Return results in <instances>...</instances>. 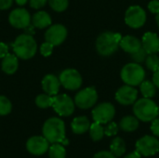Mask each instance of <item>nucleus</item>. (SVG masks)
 Instances as JSON below:
<instances>
[{
  "label": "nucleus",
  "instance_id": "nucleus-1",
  "mask_svg": "<svg viewBox=\"0 0 159 158\" xmlns=\"http://www.w3.org/2000/svg\"><path fill=\"white\" fill-rule=\"evenodd\" d=\"M122 35L118 33L106 31L102 33L96 40L97 52L103 57L113 55L119 47Z\"/></svg>",
  "mask_w": 159,
  "mask_h": 158
},
{
  "label": "nucleus",
  "instance_id": "nucleus-2",
  "mask_svg": "<svg viewBox=\"0 0 159 158\" xmlns=\"http://www.w3.org/2000/svg\"><path fill=\"white\" fill-rule=\"evenodd\" d=\"M42 132L49 143L67 142L65 141V124L59 117L48 118L44 123Z\"/></svg>",
  "mask_w": 159,
  "mask_h": 158
},
{
  "label": "nucleus",
  "instance_id": "nucleus-3",
  "mask_svg": "<svg viewBox=\"0 0 159 158\" xmlns=\"http://www.w3.org/2000/svg\"><path fill=\"white\" fill-rule=\"evenodd\" d=\"M133 113L139 120L143 122H152L159 115V107L152 99L143 97L135 102Z\"/></svg>",
  "mask_w": 159,
  "mask_h": 158
},
{
  "label": "nucleus",
  "instance_id": "nucleus-4",
  "mask_svg": "<svg viewBox=\"0 0 159 158\" xmlns=\"http://www.w3.org/2000/svg\"><path fill=\"white\" fill-rule=\"evenodd\" d=\"M15 55L21 60H29L33 58L37 50V44L34 38L28 34H20L13 44Z\"/></svg>",
  "mask_w": 159,
  "mask_h": 158
},
{
  "label": "nucleus",
  "instance_id": "nucleus-5",
  "mask_svg": "<svg viewBox=\"0 0 159 158\" xmlns=\"http://www.w3.org/2000/svg\"><path fill=\"white\" fill-rule=\"evenodd\" d=\"M120 76L126 85L136 87L140 86L141 83L144 80L145 71L140 63L133 61L126 64L122 68Z\"/></svg>",
  "mask_w": 159,
  "mask_h": 158
},
{
  "label": "nucleus",
  "instance_id": "nucleus-6",
  "mask_svg": "<svg viewBox=\"0 0 159 158\" xmlns=\"http://www.w3.org/2000/svg\"><path fill=\"white\" fill-rule=\"evenodd\" d=\"M146 21V12L140 6L129 7L125 13V22L133 29L141 28Z\"/></svg>",
  "mask_w": 159,
  "mask_h": 158
},
{
  "label": "nucleus",
  "instance_id": "nucleus-7",
  "mask_svg": "<svg viewBox=\"0 0 159 158\" xmlns=\"http://www.w3.org/2000/svg\"><path fill=\"white\" fill-rule=\"evenodd\" d=\"M97 101L98 93L94 87H89L78 91L75 97V105L83 110L91 108L96 104Z\"/></svg>",
  "mask_w": 159,
  "mask_h": 158
},
{
  "label": "nucleus",
  "instance_id": "nucleus-8",
  "mask_svg": "<svg viewBox=\"0 0 159 158\" xmlns=\"http://www.w3.org/2000/svg\"><path fill=\"white\" fill-rule=\"evenodd\" d=\"M61 85L68 90H76L82 86V76L79 72L75 69H65L59 76Z\"/></svg>",
  "mask_w": 159,
  "mask_h": 158
},
{
  "label": "nucleus",
  "instance_id": "nucleus-9",
  "mask_svg": "<svg viewBox=\"0 0 159 158\" xmlns=\"http://www.w3.org/2000/svg\"><path fill=\"white\" fill-rule=\"evenodd\" d=\"M75 101L66 94L55 95L53 97L52 107L61 116H70L75 112Z\"/></svg>",
  "mask_w": 159,
  "mask_h": 158
},
{
  "label": "nucleus",
  "instance_id": "nucleus-10",
  "mask_svg": "<svg viewBox=\"0 0 159 158\" xmlns=\"http://www.w3.org/2000/svg\"><path fill=\"white\" fill-rule=\"evenodd\" d=\"M136 150L142 156H152L159 152V140L155 136L145 135L136 142Z\"/></svg>",
  "mask_w": 159,
  "mask_h": 158
},
{
  "label": "nucleus",
  "instance_id": "nucleus-11",
  "mask_svg": "<svg viewBox=\"0 0 159 158\" xmlns=\"http://www.w3.org/2000/svg\"><path fill=\"white\" fill-rule=\"evenodd\" d=\"M116 115L115 106L110 102H102L92 110V118L94 122L107 124L113 120Z\"/></svg>",
  "mask_w": 159,
  "mask_h": 158
},
{
  "label": "nucleus",
  "instance_id": "nucleus-12",
  "mask_svg": "<svg viewBox=\"0 0 159 158\" xmlns=\"http://www.w3.org/2000/svg\"><path fill=\"white\" fill-rule=\"evenodd\" d=\"M67 37V29L62 24H53L46 31L45 39L51 43L54 47L60 46Z\"/></svg>",
  "mask_w": 159,
  "mask_h": 158
},
{
  "label": "nucleus",
  "instance_id": "nucleus-13",
  "mask_svg": "<svg viewBox=\"0 0 159 158\" xmlns=\"http://www.w3.org/2000/svg\"><path fill=\"white\" fill-rule=\"evenodd\" d=\"M49 142L44 136H33L26 142V149L33 156H42L48 151Z\"/></svg>",
  "mask_w": 159,
  "mask_h": 158
},
{
  "label": "nucleus",
  "instance_id": "nucleus-14",
  "mask_svg": "<svg viewBox=\"0 0 159 158\" xmlns=\"http://www.w3.org/2000/svg\"><path fill=\"white\" fill-rule=\"evenodd\" d=\"M9 23L17 29H25L30 25L31 15L25 8H15L8 16Z\"/></svg>",
  "mask_w": 159,
  "mask_h": 158
},
{
  "label": "nucleus",
  "instance_id": "nucleus-15",
  "mask_svg": "<svg viewBox=\"0 0 159 158\" xmlns=\"http://www.w3.org/2000/svg\"><path fill=\"white\" fill-rule=\"evenodd\" d=\"M138 99V90L129 85L122 86L116 92V100L118 103L122 105H131L134 104Z\"/></svg>",
  "mask_w": 159,
  "mask_h": 158
},
{
  "label": "nucleus",
  "instance_id": "nucleus-16",
  "mask_svg": "<svg viewBox=\"0 0 159 158\" xmlns=\"http://www.w3.org/2000/svg\"><path fill=\"white\" fill-rule=\"evenodd\" d=\"M142 45L147 54H157L159 52L158 35L152 32H147L142 38Z\"/></svg>",
  "mask_w": 159,
  "mask_h": 158
},
{
  "label": "nucleus",
  "instance_id": "nucleus-17",
  "mask_svg": "<svg viewBox=\"0 0 159 158\" xmlns=\"http://www.w3.org/2000/svg\"><path fill=\"white\" fill-rule=\"evenodd\" d=\"M41 85H42V88L45 91V93H47L50 96H55L59 93L61 82H60V79L56 75L47 74L42 79Z\"/></svg>",
  "mask_w": 159,
  "mask_h": 158
},
{
  "label": "nucleus",
  "instance_id": "nucleus-18",
  "mask_svg": "<svg viewBox=\"0 0 159 158\" xmlns=\"http://www.w3.org/2000/svg\"><path fill=\"white\" fill-rule=\"evenodd\" d=\"M119 47L127 53L132 54L138 51L142 47V41L133 35H126L121 38Z\"/></svg>",
  "mask_w": 159,
  "mask_h": 158
},
{
  "label": "nucleus",
  "instance_id": "nucleus-19",
  "mask_svg": "<svg viewBox=\"0 0 159 158\" xmlns=\"http://www.w3.org/2000/svg\"><path fill=\"white\" fill-rule=\"evenodd\" d=\"M90 122L89 120V118L87 116H77L75 118H74V120L72 121L71 124V128L72 130L75 134H84L87 131L89 130L90 128Z\"/></svg>",
  "mask_w": 159,
  "mask_h": 158
},
{
  "label": "nucleus",
  "instance_id": "nucleus-20",
  "mask_svg": "<svg viewBox=\"0 0 159 158\" xmlns=\"http://www.w3.org/2000/svg\"><path fill=\"white\" fill-rule=\"evenodd\" d=\"M19 66V61H18V57L15 54H7L5 58H3L2 61V70L4 73L7 74H13Z\"/></svg>",
  "mask_w": 159,
  "mask_h": 158
},
{
  "label": "nucleus",
  "instance_id": "nucleus-21",
  "mask_svg": "<svg viewBox=\"0 0 159 158\" xmlns=\"http://www.w3.org/2000/svg\"><path fill=\"white\" fill-rule=\"evenodd\" d=\"M32 23L34 27L38 29H44L48 27L52 23L51 17L46 11H38L32 18Z\"/></svg>",
  "mask_w": 159,
  "mask_h": 158
},
{
  "label": "nucleus",
  "instance_id": "nucleus-22",
  "mask_svg": "<svg viewBox=\"0 0 159 158\" xmlns=\"http://www.w3.org/2000/svg\"><path fill=\"white\" fill-rule=\"evenodd\" d=\"M139 128V119L136 116H124L119 123V129L125 132H133Z\"/></svg>",
  "mask_w": 159,
  "mask_h": 158
},
{
  "label": "nucleus",
  "instance_id": "nucleus-23",
  "mask_svg": "<svg viewBox=\"0 0 159 158\" xmlns=\"http://www.w3.org/2000/svg\"><path fill=\"white\" fill-rule=\"evenodd\" d=\"M110 152L116 157L122 156L126 153V143L124 140L119 137L115 138L111 142Z\"/></svg>",
  "mask_w": 159,
  "mask_h": 158
},
{
  "label": "nucleus",
  "instance_id": "nucleus-24",
  "mask_svg": "<svg viewBox=\"0 0 159 158\" xmlns=\"http://www.w3.org/2000/svg\"><path fill=\"white\" fill-rule=\"evenodd\" d=\"M140 90L144 98H153L157 94V86L153 81L143 80L140 85Z\"/></svg>",
  "mask_w": 159,
  "mask_h": 158
},
{
  "label": "nucleus",
  "instance_id": "nucleus-25",
  "mask_svg": "<svg viewBox=\"0 0 159 158\" xmlns=\"http://www.w3.org/2000/svg\"><path fill=\"white\" fill-rule=\"evenodd\" d=\"M89 135L90 138L92 139V141L94 142H99L101 140H102L104 134V128L102 126V124L94 122L90 125L89 128Z\"/></svg>",
  "mask_w": 159,
  "mask_h": 158
},
{
  "label": "nucleus",
  "instance_id": "nucleus-26",
  "mask_svg": "<svg viewBox=\"0 0 159 158\" xmlns=\"http://www.w3.org/2000/svg\"><path fill=\"white\" fill-rule=\"evenodd\" d=\"M48 156L49 158H65L66 150L60 143H52L48 148Z\"/></svg>",
  "mask_w": 159,
  "mask_h": 158
},
{
  "label": "nucleus",
  "instance_id": "nucleus-27",
  "mask_svg": "<svg viewBox=\"0 0 159 158\" xmlns=\"http://www.w3.org/2000/svg\"><path fill=\"white\" fill-rule=\"evenodd\" d=\"M53 97L48 94H40L35 98V104L37 107L46 109L48 107H52Z\"/></svg>",
  "mask_w": 159,
  "mask_h": 158
},
{
  "label": "nucleus",
  "instance_id": "nucleus-28",
  "mask_svg": "<svg viewBox=\"0 0 159 158\" xmlns=\"http://www.w3.org/2000/svg\"><path fill=\"white\" fill-rule=\"evenodd\" d=\"M144 62L148 70L154 73L159 70V57L157 54H148Z\"/></svg>",
  "mask_w": 159,
  "mask_h": 158
},
{
  "label": "nucleus",
  "instance_id": "nucleus-29",
  "mask_svg": "<svg viewBox=\"0 0 159 158\" xmlns=\"http://www.w3.org/2000/svg\"><path fill=\"white\" fill-rule=\"evenodd\" d=\"M48 2L50 7L57 12H62L66 10L69 5L68 0H48Z\"/></svg>",
  "mask_w": 159,
  "mask_h": 158
},
{
  "label": "nucleus",
  "instance_id": "nucleus-30",
  "mask_svg": "<svg viewBox=\"0 0 159 158\" xmlns=\"http://www.w3.org/2000/svg\"><path fill=\"white\" fill-rule=\"evenodd\" d=\"M12 110V104L10 101L5 97L0 95V115H7Z\"/></svg>",
  "mask_w": 159,
  "mask_h": 158
},
{
  "label": "nucleus",
  "instance_id": "nucleus-31",
  "mask_svg": "<svg viewBox=\"0 0 159 158\" xmlns=\"http://www.w3.org/2000/svg\"><path fill=\"white\" fill-rule=\"evenodd\" d=\"M130 55H131V59L133 60V61L137 62V63H140V64L144 62L147 56H148L147 52L144 50V48L143 47L138 51H136V52H134V53H132Z\"/></svg>",
  "mask_w": 159,
  "mask_h": 158
},
{
  "label": "nucleus",
  "instance_id": "nucleus-32",
  "mask_svg": "<svg viewBox=\"0 0 159 158\" xmlns=\"http://www.w3.org/2000/svg\"><path fill=\"white\" fill-rule=\"evenodd\" d=\"M119 126L116 122H109V124L104 128V134L108 137H113L117 134Z\"/></svg>",
  "mask_w": 159,
  "mask_h": 158
},
{
  "label": "nucleus",
  "instance_id": "nucleus-33",
  "mask_svg": "<svg viewBox=\"0 0 159 158\" xmlns=\"http://www.w3.org/2000/svg\"><path fill=\"white\" fill-rule=\"evenodd\" d=\"M53 47L54 46L49 43V42H45L41 45L40 47V52H41V55L44 56V57H48L52 54V51H53Z\"/></svg>",
  "mask_w": 159,
  "mask_h": 158
},
{
  "label": "nucleus",
  "instance_id": "nucleus-34",
  "mask_svg": "<svg viewBox=\"0 0 159 158\" xmlns=\"http://www.w3.org/2000/svg\"><path fill=\"white\" fill-rule=\"evenodd\" d=\"M29 3H30V7L32 8L39 9V8L43 7L48 3V0H29Z\"/></svg>",
  "mask_w": 159,
  "mask_h": 158
},
{
  "label": "nucleus",
  "instance_id": "nucleus-35",
  "mask_svg": "<svg viewBox=\"0 0 159 158\" xmlns=\"http://www.w3.org/2000/svg\"><path fill=\"white\" fill-rule=\"evenodd\" d=\"M148 9L150 12L157 14L159 12V0H151L148 4Z\"/></svg>",
  "mask_w": 159,
  "mask_h": 158
},
{
  "label": "nucleus",
  "instance_id": "nucleus-36",
  "mask_svg": "<svg viewBox=\"0 0 159 158\" xmlns=\"http://www.w3.org/2000/svg\"><path fill=\"white\" fill-rule=\"evenodd\" d=\"M151 130L153 132V134L159 138V118H156L152 121V124H151Z\"/></svg>",
  "mask_w": 159,
  "mask_h": 158
},
{
  "label": "nucleus",
  "instance_id": "nucleus-37",
  "mask_svg": "<svg viewBox=\"0 0 159 158\" xmlns=\"http://www.w3.org/2000/svg\"><path fill=\"white\" fill-rule=\"evenodd\" d=\"M93 158H116V156H114L111 152L108 151H101L97 154H95V156Z\"/></svg>",
  "mask_w": 159,
  "mask_h": 158
},
{
  "label": "nucleus",
  "instance_id": "nucleus-38",
  "mask_svg": "<svg viewBox=\"0 0 159 158\" xmlns=\"http://www.w3.org/2000/svg\"><path fill=\"white\" fill-rule=\"evenodd\" d=\"M8 54V47L5 43H0V59L5 58Z\"/></svg>",
  "mask_w": 159,
  "mask_h": 158
},
{
  "label": "nucleus",
  "instance_id": "nucleus-39",
  "mask_svg": "<svg viewBox=\"0 0 159 158\" xmlns=\"http://www.w3.org/2000/svg\"><path fill=\"white\" fill-rule=\"evenodd\" d=\"M13 0H0V9L5 10L8 9L12 6Z\"/></svg>",
  "mask_w": 159,
  "mask_h": 158
},
{
  "label": "nucleus",
  "instance_id": "nucleus-40",
  "mask_svg": "<svg viewBox=\"0 0 159 158\" xmlns=\"http://www.w3.org/2000/svg\"><path fill=\"white\" fill-rule=\"evenodd\" d=\"M124 158H142V155L136 150L134 152H131V153L128 154Z\"/></svg>",
  "mask_w": 159,
  "mask_h": 158
},
{
  "label": "nucleus",
  "instance_id": "nucleus-41",
  "mask_svg": "<svg viewBox=\"0 0 159 158\" xmlns=\"http://www.w3.org/2000/svg\"><path fill=\"white\" fill-rule=\"evenodd\" d=\"M153 82H154V84L157 86V88H159V70L154 73V75H153Z\"/></svg>",
  "mask_w": 159,
  "mask_h": 158
},
{
  "label": "nucleus",
  "instance_id": "nucleus-42",
  "mask_svg": "<svg viewBox=\"0 0 159 158\" xmlns=\"http://www.w3.org/2000/svg\"><path fill=\"white\" fill-rule=\"evenodd\" d=\"M28 0H15V2L19 5V6H24L27 3Z\"/></svg>",
  "mask_w": 159,
  "mask_h": 158
},
{
  "label": "nucleus",
  "instance_id": "nucleus-43",
  "mask_svg": "<svg viewBox=\"0 0 159 158\" xmlns=\"http://www.w3.org/2000/svg\"><path fill=\"white\" fill-rule=\"evenodd\" d=\"M157 16H156V20H157V26H158L159 28V12L157 14H156Z\"/></svg>",
  "mask_w": 159,
  "mask_h": 158
}]
</instances>
